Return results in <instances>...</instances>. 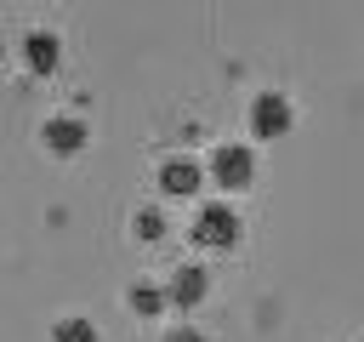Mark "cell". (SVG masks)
I'll use <instances>...</instances> for the list:
<instances>
[{"instance_id": "6", "label": "cell", "mask_w": 364, "mask_h": 342, "mask_svg": "<svg viewBox=\"0 0 364 342\" xmlns=\"http://www.w3.org/2000/svg\"><path fill=\"white\" fill-rule=\"evenodd\" d=\"M165 296H171L176 308H199V302L210 296V274H205V268H176L171 285H165Z\"/></svg>"}, {"instance_id": "8", "label": "cell", "mask_w": 364, "mask_h": 342, "mask_svg": "<svg viewBox=\"0 0 364 342\" xmlns=\"http://www.w3.org/2000/svg\"><path fill=\"white\" fill-rule=\"evenodd\" d=\"M51 342H97V325H91V319H80V314H68V319H57Z\"/></svg>"}, {"instance_id": "2", "label": "cell", "mask_w": 364, "mask_h": 342, "mask_svg": "<svg viewBox=\"0 0 364 342\" xmlns=\"http://www.w3.org/2000/svg\"><path fill=\"white\" fill-rule=\"evenodd\" d=\"M290 120H296V108H290L284 91H256V97H250V131H256V137H284Z\"/></svg>"}, {"instance_id": "11", "label": "cell", "mask_w": 364, "mask_h": 342, "mask_svg": "<svg viewBox=\"0 0 364 342\" xmlns=\"http://www.w3.org/2000/svg\"><path fill=\"white\" fill-rule=\"evenodd\" d=\"M165 342H205V336H199V331H188V325H182V331H165Z\"/></svg>"}, {"instance_id": "4", "label": "cell", "mask_w": 364, "mask_h": 342, "mask_svg": "<svg viewBox=\"0 0 364 342\" xmlns=\"http://www.w3.org/2000/svg\"><path fill=\"white\" fill-rule=\"evenodd\" d=\"M23 63H28V74H51L63 63V40L51 28H28L23 34Z\"/></svg>"}, {"instance_id": "1", "label": "cell", "mask_w": 364, "mask_h": 342, "mask_svg": "<svg viewBox=\"0 0 364 342\" xmlns=\"http://www.w3.org/2000/svg\"><path fill=\"white\" fill-rule=\"evenodd\" d=\"M210 182H222V188H250V182H256V154H250L245 142L210 148Z\"/></svg>"}, {"instance_id": "5", "label": "cell", "mask_w": 364, "mask_h": 342, "mask_svg": "<svg viewBox=\"0 0 364 342\" xmlns=\"http://www.w3.org/2000/svg\"><path fill=\"white\" fill-rule=\"evenodd\" d=\"M40 137H46L51 154H80V148H85V125H80L74 114H51V120L40 125Z\"/></svg>"}, {"instance_id": "10", "label": "cell", "mask_w": 364, "mask_h": 342, "mask_svg": "<svg viewBox=\"0 0 364 342\" xmlns=\"http://www.w3.org/2000/svg\"><path fill=\"white\" fill-rule=\"evenodd\" d=\"M136 234H142V239H159V234H165V217H159V211H136Z\"/></svg>"}, {"instance_id": "3", "label": "cell", "mask_w": 364, "mask_h": 342, "mask_svg": "<svg viewBox=\"0 0 364 342\" xmlns=\"http://www.w3.org/2000/svg\"><path fill=\"white\" fill-rule=\"evenodd\" d=\"M193 239L199 245H233L239 239V217H233V205H199V217H193Z\"/></svg>"}, {"instance_id": "7", "label": "cell", "mask_w": 364, "mask_h": 342, "mask_svg": "<svg viewBox=\"0 0 364 342\" xmlns=\"http://www.w3.org/2000/svg\"><path fill=\"white\" fill-rule=\"evenodd\" d=\"M199 182H205V165H199V160H182V154H171V160L159 165V188H165V194H193Z\"/></svg>"}, {"instance_id": "9", "label": "cell", "mask_w": 364, "mask_h": 342, "mask_svg": "<svg viewBox=\"0 0 364 342\" xmlns=\"http://www.w3.org/2000/svg\"><path fill=\"white\" fill-rule=\"evenodd\" d=\"M165 302H171V296H165L159 285H131V308H136V314H159Z\"/></svg>"}]
</instances>
